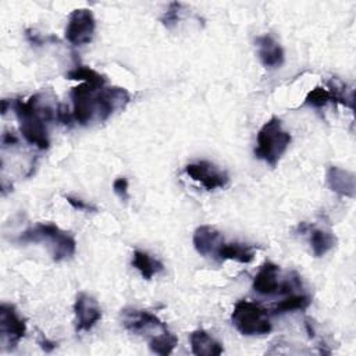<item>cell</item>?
Returning a JSON list of instances; mask_svg holds the SVG:
<instances>
[{"instance_id":"obj_21","label":"cell","mask_w":356,"mask_h":356,"mask_svg":"<svg viewBox=\"0 0 356 356\" xmlns=\"http://www.w3.org/2000/svg\"><path fill=\"white\" fill-rule=\"evenodd\" d=\"M147 342H149V348L153 353L167 356V355L172 353L174 348L178 343V338L172 332L165 330V331H161V332L156 334L154 337L149 338Z\"/></svg>"},{"instance_id":"obj_6","label":"cell","mask_w":356,"mask_h":356,"mask_svg":"<svg viewBox=\"0 0 356 356\" xmlns=\"http://www.w3.org/2000/svg\"><path fill=\"white\" fill-rule=\"evenodd\" d=\"M96 29V19L89 8H75L68 17L65 39L74 46H82L92 40Z\"/></svg>"},{"instance_id":"obj_20","label":"cell","mask_w":356,"mask_h":356,"mask_svg":"<svg viewBox=\"0 0 356 356\" xmlns=\"http://www.w3.org/2000/svg\"><path fill=\"white\" fill-rule=\"evenodd\" d=\"M335 242L337 238L331 231L316 228L310 234V246L316 257H321L330 252L335 246Z\"/></svg>"},{"instance_id":"obj_24","label":"cell","mask_w":356,"mask_h":356,"mask_svg":"<svg viewBox=\"0 0 356 356\" xmlns=\"http://www.w3.org/2000/svg\"><path fill=\"white\" fill-rule=\"evenodd\" d=\"M181 8H182V4L178 3V1H172L170 3L168 8L165 10V13L161 15L160 21L161 24L165 26V28H172L178 21H179V14H181Z\"/></svg>"},{"instance_id":"obj_7","label":"cell","mask_w":356,"mask_h":356,"mask_svg":"<svg viewBox=\"0 0 356 356\" xmlns=\"http://www.w3.org/2000/svg\"><path fill=\"white\" fill-rule=\"evenodd\" d=\"M122 325L135 334H147V339L156 334L168 330L167 325L153 313L147 310H139L127 307L121 310Z\"/></svg>"},{"instance_id":"obj_27","label":"cell","mask_w":356,"mask_h":356,"mask_svg":"<svg viewBox=\"0 0 356 356\" xmlns=\"http://www.w3.org/2000/svg\"><path fill=\"white\" fill-rule=\"evenodd\" d=\"M56 118L64 124V125H71V121H72V113H70L68 107H65L64 104H60L56 110Z\"/></svg>"},{"instance_id":"obj_17","label":"cell","mask_w":356,"mask_h":356,"mask_svg":"<svg viewBox=\"0 0 356 356\" xmlns=\"http://www.w3.org/2000/svg\"><path fill=\"white\" fill-rule=\"evenodd\" d=\"M216 257L220 260H235L238 263L246 264L254 259V249L248 243L222 242V245L218 248L216 253Z\"/></svg>"},{"instance_id":"obj_8","label":"cell","mask_w":356,"mask_h":356,"mask_svg":"<svg viewBox=\"0 0 356 356\" xmlns=\"http://www.w3.org/2000/svg\"><path fill=\"white\" fill-rule=\"evenodd\" d=\"M185 172L193 181L199 182L206 191L224 188V186H227V184L229 181V177L225 171L220 170L216 164L206 161V160L186 164Z\"/></svg>"},{"instance_id":"obj_11","label":"cell","mask_w":356,"mask_h":356,"mask_svg":"<svg viewBox=\"0 0 356 356\" xmlns=\"http://www.w3.org/2000/svg\"><path fill=\"white\" fill-rule=\"evenodd\" d=\"M74 313L76 331H89L102 318V310L97 300L83 292L79 293L75 299Z\"/></svg>"},{"instance_id":"obj_12","label":"cell","mask_w":356,"mask_h":356,"mask_svg":"<svg viewBox=\"0 0 356 356\" xmlns=\"http://www.w3.org/2000/svg\"><path fill=\"white\" fill-rule=\"evenodd\" d=\"M129 102V93L120 86L102 88L96 95V111L100 121H106L115 110L124 108Z\"/></svg>"},{"instance_id":"obj_15","label":"cell","mask_w":356,"mask_h":356,"mask_svg":"<svg viewBox=\"0 0 356 356\" xmlns=\"http://www.w3.org/2000/svg\"><path fill=\"white\" fill-rule=\"evenodd\" d=\"M259 47V58L266 68H277L284 63V50L270 35H263L256 39Z\"/></svg>"},{"instance_id":"obj_28","label":"cell","mask_w":356,"mask_h":356,"mask_svg":"<svg viewBox=\"0 0 356 356\" xmlns=\"http://www.w3.org/2000/svg\"><path fill=\"white\" fill-rule=\"evenodd\" d=\"M3 145L4 146H7V145H15L17 142H18V139H17V136L14 135V134H11V132H6V134H3Z\"/></svg>"},{"instance_id":"obj_29","label":"cell","mask_w":356,"mask_h":356,"mask_svg":"<svg viewBox=\"0 0 356 356\" xmlns=\"http://www.w3.org/2000/svg\"><path fill=\"white\" fill-rule=\"evenodd\" d=\"M39 343H40V346H42V349H43L44 352H50V350H53V349L56 348V342L49 341L47 338H42V339L39 341Z\"/></svg>"},{"instance_id":"obj_26","label":"cell","mask_w":356,"mask_h":356,"mask_svg":"<svg viewBox=\"0 0 356 356\" xmlns=\"http://www.w3.org/2000/svg\"><path fill=\"white\" fill-rule=\"evenodd\" d=\"M113 191L114 193L122 199V200H127L129 196H128V179L125 177H118L114 179L113 182Z\"/></svg>"},{"instance_id":"obj_10","label":"cell","mask_w":356,"mask_h":356,"mask_svg":"<svg viewBox=\"0 0 356 356\" xmlns=\"http://www.w3.org/2000/svg\"><path fill=\"white\" fill-rule=\"evenodd\" d=\"M92 86L86 83H81L74 86L70 92L72 100V117L74 120L81 124L86 125L92 121L93 114L96 111V95Z\"/></svg>"},{"instance_id":"obj_22","label":"cell","mask_w":356,"mask_h":356,"mask_svg":"<svg viewBox=\"0 0 356 356\" xmlns=\"http://www.w3.org/2000/svg\"><path fill=\"white\" fill-rule=\"evenodd\" d=\"M310 302H312V299L307 295H303V293L289 295L286 299L278 302L273 307L271 313L277 316V314H284V313H289V312H295V310H305L309 307Z\"/></svg>"},{"instance_id":"obj_3","label":"cell","mask_w":356,"mask_h":356,"mask_svg":"<svg viewBox=\"0 0 356 356\" xmlns=\"http://www.w3.org/2000/svg\"><path fill=\"white\" fill-rule=\"evenodd\" d=\"M289 143L291 135L282 128L281 120L278 117H271L257 132L254 156L271 167H275L282 154L286 152Z\"/></svg>"},{"instance_id":"obj_25","label":"cell","mask_w":356,"mask_h":356,"mask_svg":"<svg viewBox=\"0 0 356 356\" xmlns=\"http://www.w3.org/2000/svg\"><path fill=\"white\" fill-rule=\"evenodd\" d=\"M65 200L75 209V210H79V211H97V207L79 199V197H75V196H71V195H65L64 196Z\"/></svg>"},{"instance_id":"obj_14","label":"cell","mask_w":356,"mask_h":356,"mask_svg":"<svg viewBox=\"0 0 356 356\" xmlns=\"http://www.w3.org/2000/svg\"><path fill=\"white\" fill-rule=\"evenodd\" d=\"M325 177H327V185L332 192L338 193L339 196L355 197L356 182H355L353 172L337 165H331L327 170Z\"/></svg>"},{"instance_id":"obj_2","label":"cell","mask_w":356,"mask_h":356,"mask_svg":"<svg viewBox=\"0 0 356 356\" xmlns=\"http://www.w3.org/2000/svg\"><path fill=\"white\" fill-rule=\"evenodd\" d=\"M50 243L51 257L54 261H61L70 259L76 249V242L74 236L58 228L51 222H38L33 227L25 229L18 236V242H44Z\"/></svg>"},{"instance_id":"obj_4","label":"cell","mask_w":356,"mask_h":356,"mask_svg":"<svg viewBox=\"0 0 356 356\" xmlns=\"http://www.w3.org/2000/svg\"><path fill=\"white\" fill-rule=\"evenodd\" d=\"M231 320L234 327L248 337L266 335L273 330L267 310L249 300L235 303Z\"/></svg>"},{"instance_id":"obj_9","label":"cell","mask_w":356,"mask_h":356,"mask_svg":"<svg viewBox=\"0 0 356 356\" xmlns=\"http://www.w3.org/2000/svg\"><path fill=\"white\" fill-rule=\"evenodd\" d=\"M26 332V323L18 314L15 306L8 303H1L0 306V334L1 339L8 345V348H14L24 338Z\"/></svg>"},{"instance_id":"obj_18","label":"cell","mask_w":356,"mask_h":356,"mask_svg":"<svg viewBox=\"0 0 356 356\" xmlns=\"http://www.w3.org/2000/svg\"><path fill=\"white\" fill-rule=\"evenodd\" d=\"M132 266L140 273L145 280H152L153 275L161 273L164 266L157 259L142 250H135L132 254Z\"/></svg>"},{"instance_id":"obj_16","label":"cell","mask_w":356,"mask_h":356,"mask_svg":"<svg viewBox=\"0 0 356 356\" xmlns=\"http://www.w3.org/2000/svg\"><path fill=\"white\" fill-rule=\"evenodd\" d=\"M192 353L196 356H218L224 352L222 345L204 330H195L189 335Z\"/></svg>"},{"instance_id":"obj_23","label":"cell","mask_w":356,"mask_h":356,"mask_svg":"<svg viewBox=\"0 0 356 356\" xmlns=\"http://www.w3.org/2000/svg\"><path fill=\"white\" fill-rule=\"evenodd\" d=\"M328 103H335L334 102V95L330 89H325L323 86H317L314 89H312L306 99H305V106H310V107H316V108H320V107H324L327 106Z\"/></svg>"},{"instance_id":"obj_5","label":"cell","mask_w":356,"mask_h":356,"mask_svg":"<svg viewBox=\"0 0 356 356\" xmlns=\"http://www.w3.org/2000/svg\"><path fill=\"white\" fill-rule=\"evenodd\" d=\"M300 285L296 274L293 278L280 281V267L273 261H266L253 278V289L260 295H282L289 293L295 286Z\"/></svg>"},{"instance_id":"obj_19","label":"cell","mask_w":356,"mask_h":356,"mask_svg":"<svg viewBox=\"0 0 356 356\" xmlns=\"http://www.w3.org/2000/svg\"><path fill=\"white\" fill-rule=\"evenodd\" d=\"M65 78L72 81H82L83 83L92 86L96 90L104 88V83H106L104 75L85 65H76L75 68H72L65 74Z\"/></svg>"},{"instance_id":"obj_13","label":"cell","mask_w":356,"mask_h":356,"mask_svg":"<svg viewBox=\"0 0 356 356\" xmlns=\"http://www.w3.org/2000/svg\"><path fill=\"white\" fill-rule=\"evenodd\" d=\"M222 242V235L211 225H200L193 232V246L202 256L216 254Z\"/></svg>"},{"instance_id":"obj_1","label":"cell","mask_w":356,"mask_h":356,"mask_svg":"<svg viewBox=\"0 0 356 356\" xmlns=\"http://www.w3.org/2000/svg\"><path fill=\"white\" fill-rule=\"evenodd\" d=\"M11 107L18 118L19 131L25 140L40 150L47 149L50 145L47 122L54 118V113L50 107L42 104L40 95H33L26 102L14 99L11 100Z\"/></svg>"}]
</instances>
